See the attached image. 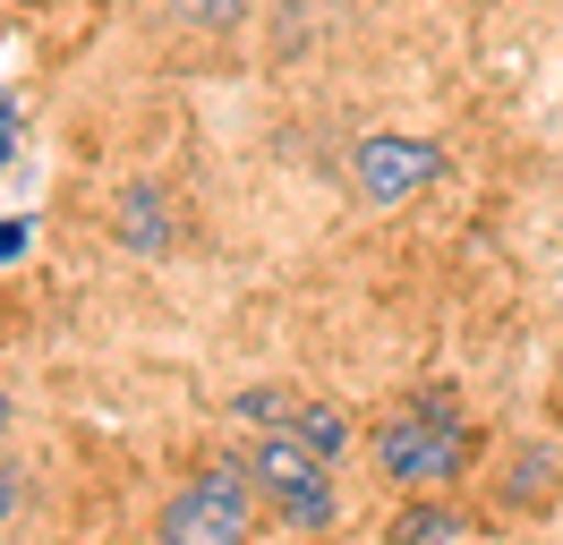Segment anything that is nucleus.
I'll list each match as a JSON object with an SVG mask.
<instances>
[{
    "mask_svg": "<svg viewBox=\"0 0 563 545\" xmlns=\"http://www.w3.org/2000/svg\"><path fill=\"white\" fill-rule=\"evenodd\" d=\"M470 452H478V426H470V409L461 392H410L401 409L376 418V435H367V460L385 477L393 494H435V486H453L470 469Z\"/></svg>",
    "mask_w": 563,
    "mask_h": 545,
    "instance_id": "1",
    "label": "nucleus"
},
{
    "mask_svg": "<svg viewBox=\"0 0 563 545\" xmlns=\"http://www.w3.org/2000/svg\"><path fill=\"white\" fill-rule=\"evenodd\" d=\"M256 477L247 460H213V469L179 477V494L154 520V545H247L256 537Z\"/></svg>",
    "mask_w": 563,
    "mask_h": 545,
    "instance_id": "2",
    "label": "nucleus"
},
{
    "mask_svg": "<svg viewBox=\"0 0 563 545\" xmlns=\"http://www.w3.org/2000/svg\"><path fill=\"white\" fill-rule=\"evenodd\" d=\"M247 460V477H256V494H265V511H274L282 529H333V460L324 452H308L299 443V426H265V435L240 452Z\"/></svg>",
    "mask_w": 563,
    "mask_h": 545,
    "instance_id": "3",
    "label": "nucleus"
},
{
    "mask_svg": "<svg viewBox=\"0 0 563 545\" xmlns=\"http://www.w3.org/2000/svg\"><path fill=\"white\" fill-rule=\"evenodd\" d=\"M444 170V154L427 145V136H401V129H385V136H367L351 154V179H358V197L367 204H410Z\"/></svg>",
    "mask_w": 563,
    "mask_h": 545,
    "instance_id": "4",
    "label": "nucleus"
},
{
    "mask_svg": "<svg viewBox=\"0 0 563 545\" xmlns=\"http://www.w3.org/2000/svg\"><path fill=\"white\" fill-rule=\"evenodd\" d=\"M563 494V443H521L512 469H504V511H547Z\"/></svg>",
    "mask_w": 563,
    "mask_h": 545,
    "instance_id": "5",
    "label": "nucleus"
},
{
    "mask_svg": "<svg viewBox=\"0 0 563 545\" xmlns=\"http://www.w3.org/2000/svg\"><path fill=\"white\" fill-rule=\"evenodd\" d=\"M453 537H461V520L435 503V494H419V503H410V511L385 529V545H453Z\"/></svg>",
    "mask_w": 563,
    "mask_h": 545,
    "instance_id": "6",
    "label": "nucleus"
},
{
    "mask_svg": "<svg viewBox=\"0 0 563 545\" xmlns=\"http://www.w3.org/2000/svg\"><path fill=\"white\" fill-rule=\"evenodd\" d=\"M120 238H129V247H172V222H163V197H154V188H129V197H120Z\"/></svg>",
    "mask_w": 563,
    "mask_h": 545,
    "instance_id": "7",
    "label": "nucleus"
},
{
    "mask_svg": "<svg viewBox=\"0 0 563 545\" xmlns=\"http://www.w3.org/2000/svg\"><path fill=\"white\" fill-rule=\"evenodd\" d=\"M290 426H299V443L324 452V460H342V452H351V418H342V409H324V401H299Z\"/></svg>",
    "mask_w": 563,
    "mask_h": 545,
    "instance_id": "8",
    "label": "nucleus"
},
{
    "mask_svg": "<svg viewBox=\"0 0 563 545\" xmlns=\"http://www.w3.org/2000/svg\"><path fill=\"white\" fill-rule=\"evenodd\" d=\"M231 418H247V426H290V418H299V401L256 383V392H240V401H231Z\"/></svg>",
    "mask_w": 563,
    "mask_h": 545,
    "instance_id": "9",
    "label": "nucleus"
},
{
    "mask_svg": "<svg viewBox=\"0 0 563 545\" xmlns=\"http://www.w3.org/2000/svg\"><path fill=\"white\" fill-rule=\"evenodd\" d=\"M172 18H188V26H213V34H231L247 18V0H163Z\"/></svg>",
    "mask_w": 563,
    "mask_h": 545,
    "instance_id": "10",
    "label": "nucleus"
},
{
    "mask_svg": "<svg viewBox=\"0 0 563 545\" xmlns=\"http://www.w3.org/2000/svg\"><path fill=\"white\" fill-rule=\"evenodd\" d=\"M18 511H26V477H18V469H9V460H0V529H9Z\"/></svg>",
    "mask_w": 563,
    "mask_h": 545,
    "instance_id": "11",
    "label": "nucleus"
},
{
    "mask_svg": "<svg viewBox=\"0 0 563 545\" xmlns=\"http://www.w3.org/2000/svg\"><path fill=\"white\" fill-rule=\"evenodd\" d=\"M9 256H26V222H0V265Z\"/></svg>",
    "mask_w": 563,
    "mask_h": 545,
    "instance_id": "12",
    "label": "nucleus"
},
{
    "mask_svg": "<svg viewBox=\"0 0 563 545\" xmlns=\"http://www.w3.org/2000/svg\"><path fill=\"white\" fill-rule=\"evenodd\" d=\"M9 145H18V102L0 94V163H9Z\"/></svg>",
    "mask_w": 563,
    "mask_h": 545,
    "instance_id": "13",
    "label": "nucleus"
},
{
    "mask_svg": "<svg viewBox=\"0 0 563 545\" xmlns=\"http://www.w3.org/2000/svg\"><path fill=\"white\" fill-rule=\"evenodd\" d=\"M9 418H18V409H9V392H0V435H9Z\"/></svg>",
    "mask_w": 563,
    "mask_h": 545,
    "instance_id": "14",
    "label": "nucleus"
}]
</instances>
